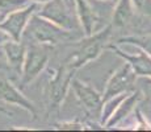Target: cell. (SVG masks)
Returning a JSON list of instances; mask_svg holds the SVG:
<instances>
[{
    "label": "cell",
    "mask_w": 151,
    "mask_h": 132,
    "mask_svg": "<svg viewBox=\"0 0 151 132\" xmlns=\"http://www.w3.org/2000/svg\"><path fill=\"white\" fill-rule=\"evenodd\" d=\"M113 34V26L108 24L100 31H96L91 36H83L75 41V52L65 61L75 70L82 69L83 66L95 62L106 49L109 40Z\"/></svg>",
    "instance_id": "6da1fadb"
},
{
    "label": "cell",
    "mask_w": 151,
    "mask_h": 132,
    "mask_svg": "<svg viewBox=\"0 0 151 132\" xmlns=\"http://www.w3.org/2000/svg\"><path fill=\"white\" fill-rule=\"evenodd\" d=\"M30 36L33 42L41 44L46 46H55L60 44L75 42L83 37L82 32H71L60 28L47 19L40 16L38 13H33L25 29V33Z\"/></svg>",
    "instance_id": "7a4b0ae2"
},
{
    "label": "cell",
    "mask_w": 151,
    "mask_h": 132,
    "mask_svg": "<svg viewBox=\"0 0 151 132\" xmlns=\"http://www.w3.org/2000/svg\"><path fill=\"white\" fill-rule=\"evenodd\" d=\"M78 70L71 67L68 63L63 62L54 71L46 86V98H47V108L50 111L59 110L65 103L67 94L71 89V82Z\"/></svg>",
    "instance_id": "3957f363"
},
{
    "label": "cell",
    "mask_w": 151,
    "mask_h": 132,
    "mask_svg": "<svg viewBox=\"0 0 151 132\" xmlns=\"http://www.w3.org/2000/svg\"><path fill=\"white\" fill-rule=\"evenodd\" d=\"M36 13L66 31L82 32L79 20L75 13V8L70 7L67 3H65V0H49L45 4L40 5Z\"/></svg>",
    "instance_id": "277c9868"
},
{
    "label": "cell",
    "mask_w": 151,
    "mask_h": 132,
    "mask_svg": "<svg viewBox=\"0 0 151 132\" xmlns=\"http://www.w3.org/2000/svg\"><path fill=\"white\" fill-rule=\"evenodd\" d=\"M47 46L37 42H32L27 46L25 60L22 63L21 74H20V83L21 87H27L30 85L43 70L47 67L49 63Z\"/></svg>",
    "instance_id": "5b68a950"
},
{
    "label": "cell",
    "mask_w": 151,
    "mask_h": 132,
    "mask_svg": "<svg viewBox=\"0 0 151 132\" xmlns=\"http://www.w3.org/2000/svg\"><path fill=\"white\" fill-rule=\"evenodd\" d=\"M137 75L134 70L127 62L122 63L117 70L112 73V75L108 78L105 85V89L103 93V101L112 98V96L120 95L124 93H130L135 89Z\"/></svg>",
    "instance_id": "8992f818"
},
{
    "label": "cell",
    "mask_w": 151,
    "mask_h": 132,
    "mask_svg": "<svg viewBox=\"0 0 151 132\" xmlns=\"http://www.w3.org/2000/svg\"><path fill=\"white\" fill-rule=\"evenodd\" d=\"M38 8H40L38 4L30 3L29 5L21 8V9H17L8 13L4 17V20L0 23V29L4 31L9 36V39L14 41H21L32 15L36 13Z\"/></svg>",
    "instance_id": "52a82bcc"
},
{
    "label": "cell",
    "mask_w": 151,
    "mask_h": 132,
    "mask_svg": "<svg viewBox=\"0 0 151 132\" xmlns=\"http://www.w3.org/2000/svg\"><path fill=\"white\" fill-rule=\"evenodd\" d=\"M0 99L11 106H16V107L25 110L34 119L38 115L36 104L30 99H28L19 87L14 86L12 83V81L3 71H0Z\"/></svg>",
    "instance_id": "ba28073f"
},
{
    "label": "cell",
    "mask_w": 151,
    "mask_h": 132,
    "mask_svg": "<svg viewBox=\"0 0 151 132\" xmlns=\"http://www.w3.org/2000/svg\"><path fill=\"white\" fill-rule=\"evenodd\" d=\"M71 89L74 91L79 103L83 106V108L91 115L100 116L101 106H103V94H100L96 89L86 82L80 81L76 77H74L71 82Z\"/></svg>",
    "instance_id": "9c48e42d"
},
{
    "label": "cell",
    "mask_w": 151,
    "mask_h": 132,
    "mask_svg": "<svg viewBox=\"0 0 151 132\" xmlns=\"http://www.w3.org/2000/svg\"><path fill=\"white\" fill-rule=\"evenodd\" d=\"M106 49L112 50L116 55L122 58L125 62H127L132 69L134 70L135 75L138 77H151V55L143 52L142 49L135 48L134 53L125 52L120 48V45L116 42H109Z\"/></svg>",
    "instance_id": "30bf717a"
},
{
    "label": "cell",
    "mask_w": 151,
    "mask_h": 132,
    "mask_svg": "<svg viewBox=\"0 0 151 132\" xmlns=\"http://www.w3.org/2000/svg\"><path fill=\"white\" fill-rule=\"evenodd\" d=\"M75 13L79 20L83 36H91L96 32L100 16L88 0H75Z\"/></svg>",
    "instance_id": "8fae6325"
},
{
    "label": "cell",
    "mask_w": 151,
    "mask_h": 132,
    "mask_svg": "<svg viewBox=\"0 0 151 132\" xmlns=\"http://www.w3.org/2000/svg\"><path fill=\"white\" fill-rule=\"evenodd\" d=\"M143 101V96H142V93L139 90L134 89L133 91H130L125 96V99L118 104V107L116 108V111L113 112V115L109 118V120L106 122L105 128H112L118 125L122 120H125L127 116L132 112H134L137 106Z\"/></svg>",
    "instance_id": "7c38bea8"
},
{
    "label": "cell",
    "mask_w": 151,
    "mask_h": 132,
    "mask_svg": "<svg viewBox=\"0 0 151 132\" xmlns=\"http://www.w3.org/2000/svg\"><path fill=\"white\" fill-rule=\"evenodd\" d=\"M137 16L138 12L135 11L132 0H117L110 24L113 29H130Z\"/></svg>",
    "instance_id": "4fadbf2b"
},
{
    "label": "cell",
    "mask_w": 151,
    "mask_h": 132,
    "mask_svg": "<svg viewBox=\"0 0 151 132\" xmlns=\"http://www.w3.org/2000/svg\"><path fill=\"white\" fill-rule=\"evenodd\" d=\"M1 49L5 54L7 62L9 65L11 71H14L16 74H21L22 63L25 60V53H27V46L22 44V41H14L8 40L1 45Z\"/></svg>",
    "instance_id": "5bb4252c"
},
{
    "label": "cell",
    "mask_w": 151,
    "mask_h": 132,
    "mask_svg": "<svg viewBox=\"0 0 151 132\" xmlns=\"http://www.w3.org/2000/svg\"><path fill=\"white\" fill-rule=\"evenodd\" d=\"M116 44H118V45H121V44L134 45L135 48L142 49L143 52H146L147 54L151 55V32H147V33H132L129 36H124L116 41Z\"/></svg>",
    "instance_id": "9a60e30c"
},
{
    "label": "cell",
    "mask_w": 151,
    "mask_h": 132,
    "mask_svg": "<svg viewBox=\"0 0 151 132\" xmlns=\"http://www.w3.org/2000/svg\"><path fill=\"white\" fill-rule=\"evenodd\" d=\"M30 4V0H0V11L5 15L21 9Z\"/></svg>",
    "instance_id": "2e32d148"
},
{
    "label": "cell",
    "mask_w": 151,
    "mask_h": 132,
    "mask_svg": "<svg viewBox=\"0 0 151 132\" xmlns=\"http://www.w3.org/2000/svg\"><path fill=\"white\" fill-rule=\"evenodd\" d=\"M55 130L58 131H84L87 125L79 120H68V122H60L54 124Z\"/></svg>",
    "instance_id": "e0dca14e"
},
{
    "label": "cell",
    "mask_w": 151,
    "mask_h": 132,
    "mask_svg": "<svg viewBox=\"0 0 151 132\" xmlns=\"http://www.w3.org/2000/svg\"><path fill=\"white\" fill-rule=\"evenodd\" d=\"M137 81L139 82V91L143 99L151 104V77H138Z\"/></svg>",
    "instance_id": "ac0fdd59"
},
{
    "label": "cell",
    "mask_w": 151,
    "mask_h": 132,
    "mask_svg": "<svg viewBox=\"0 0 151 132\" xmlns=\"http://www.w3.org/2000/svg\"><path fill=\"white\" fill-rule=\"evenodd\" d=\"M135 11L147 19H151V0H132Z\"/></svg>",
    "instance_id": "d6986e66"
},
{
    "label": "cell",
    "mask_w": 151,
    "mask_h": 132,
    "mask_svg": "<svg viewBox=\"0 0 151 132\" xmlns=\"http://www.w3.org/2000/svg\"><path fill=\"white\" fill-rule=\"evenodd\" d=\"M135 124H134V130L139 131H146L151 130V124L149 123V120L146 119V116L142 114V111L139 108H135Z\"/></svg>",
    "instance_id": "ffe728a7"
},
{
    "label": "cell",
    "mask_w": 151,
    "mask_h": 132,
    "mask_svg": "<svg viewBox=\"0 0 151 132\" xmlns=\"http://www.w3.org/2000/svg\"><path fill=\"white\" fill-rule=\"evenodd\" d=\"M0 71H3V73L11 71L9 65H8V62H7V58H5V54H4V52H3L1 46H0Z\"/></svg>",
    "instance_id": "44dd1931"
},
{
    "label": "cell",
    "mask_w": 151,
    "mask_h": 132,
    "mask_svg": "<svg viewBox=\"0 0 151 132\" xmlns=\"http://www.w3.org/2000/svg\"><path fill=\"white\" fill-rule=\"evenodd\" d=\"M0 112H1V114H5V115H8V116H11V115H12V112H11L9 110H7V108L1 107V106H0Z\"/></svg>",
    "instance_id": "7402d4cb"
},
{
    "label": "cell",
    "mask_w": 151,
    "mask_h": 132,
    "mask_svg": "<svg viewBox=\"0 0 151 132\" xmlns=\"http://www.w3.org/2000/svg\"><path fill=\"white\" fill-rule=\"evenodd\" d=\"M46 1H49V0H30V3H36V4H38V5L45 4Z\"/></svg>",
    "instance_id": "603a6c76"
},
{
    "label": "cell",
    "mask_w": 151,
    "mask_h": 132,
    "mask_svg": "<svg viewBox=\"0 0 151 132\" xmlns=\"http://www.w3.org/2000/svg\"><path fill=\"white\" fill-rule=\"evenodd\" d=\"M65 3H67V4L70 5V7L75 8V0H65Z\"/></svg>",
    "instance_id": "cb8c5ba5"
},
{
    "label": "cell",
    "mask_w": 151,
    "mask_h": 132,
    "mask_svg": "<svg viewBox=\"0 0 151 132\" xmlns=\"http://www.w3.org/2000/svg\"><path fill=\"white\" fill-rule=\"evenodd\" d=\"M5 16H7V15H5L4 12H1V11H0V23H1L3 20H4V17H5Z\"/></svg>",
    "instance_id": "d4e9b609"
},
{
    "label": "cell",
    "mask_w": 151,
    "mask_h": 132,
    "mask_svg": "<svg viewBox=\"0 0 151 132\" xmlns=\"http://www.w3.org/2000/svg\"><path fill=\"white\" fill-rule=\"evenodd\" d=\"M100 1H117V0H100Z\"/></svg>",
    "instance_id": "484cf974"
}]
</instances>
